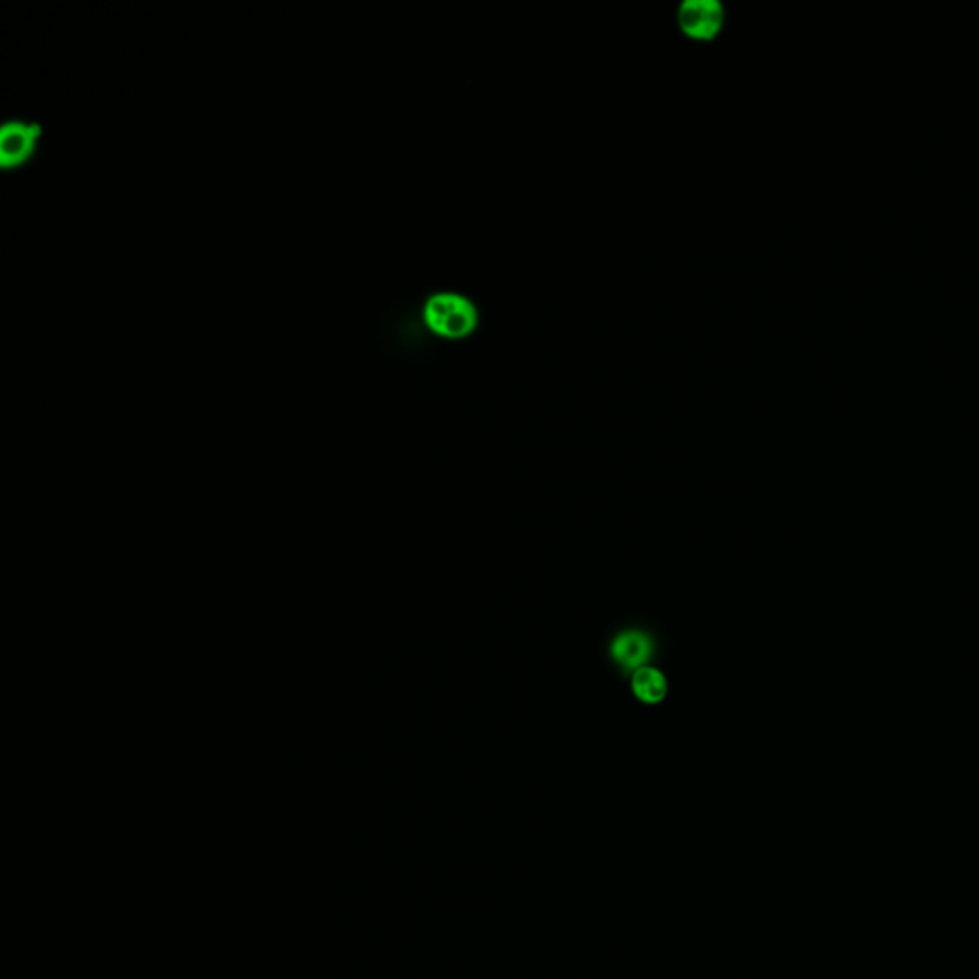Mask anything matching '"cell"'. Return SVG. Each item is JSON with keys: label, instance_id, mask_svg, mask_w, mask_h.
I'll use <instances>...</instances> for the list:
<instances>
[{"label": "cell", "instance_id": "obj_2", "mask_svg": "<svg viewBox=\"0 0 979 979\" xmlns=\"http://www.w3.org/2000/svg\"><path fill=\"white\" fill-rule=\"evenodd\" d=\"M677 20L691 37L709 39L722 29L725 8L719 0H683L677 8Z\"/></svg>", "mask_w": 979, "mask_h": 979}, {"label": "cell", "instance_id": "obj_3", "mask_svg": "<svg viewBox=\"0 0 979 979\" xmlns=\"http://www.w3.org/2000/svg\"><path fill=\"white\" fill-rule=\"evenodd\" d=\"M39 130L37 123L21 119L4 123L0 129V163L10 167L23 161L31 154Z\"/></svg>", "mask_w": 979, "mask_h": 979}, {"label": "cell", "instance_id": "obj_4", "mask_svg": "<svg viewBox=\"0 0 979 979\" xmlns=\"http://www.w3.org/2000/svg\"><path fill=\"white\" fill-rule=\"evenodd\" d=\"M650 639L642 632H626L618 635L613 643V658L624 668H645V663L650 658Z\"/></svg>", "mask_w": 979, "mask_h": 979}, {"label": "cell", "instance_id": "obj_1", "mask_svg": "<svg viewBox=\"0 0 979 979\" xmlns=\"http://www.w3.org/2000/svg\"><path fill=\"white\" fill-rule=\"evenodd\" d=\"M423 316L444 337H463L479 324V309L458 291H434L423 304Z\"/></svg>", "mask_w": 979, "mask_h": 979}, {"label": "cell", "instance_id": "obj_5", "mask_svg": "<svg viewBox=\"0 0 979 979\" xmlns=\"http://www.w3.org/2000/svg\"><path fill=\"white\" fill-rule=\"evenodd\" d=\"M632 689L643 703L656 704L664 701V696L668 693V682L658 669L645 666V668L635 672Z\"/></svg>", "mask_w": 979, "mask_h": 979}]
</instances>
